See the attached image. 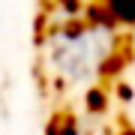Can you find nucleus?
<instances>
[{
    "label": "nucleus",
    "instance_id": "nucleus-1",
    "mask_svg": "<svg viewBox=\"0 0 135 135\" xmlns=\"http://www.w3.org/2000/svg\"><path fill=\"white\" fill-rule=\"evenodd\" d=\"M117 24H135V0H102Z\"/></svg>",
    "mask_w": 135,
    "mask_h": 135
},
{
    "label": "nucleus",
    "instance_id": "nucleus-2",
    "mask_svg": "<svg viewBox=\"0 0 135 135\" xmlns=\"http://www.w3.org/2000/svg\"><path fill=\"white\" fill-rule=\"evenodd\" d=\"M48 135H78V126L69 114H57L48 123Z\"/></svg>",
    "mask_w": 135,
    "mask_h": 135
},
{
    "label": "nucleus",
    "instance_id": "nucleus-3",
    "mask_svg": "<svg viewBox=\"0 0 135 135\" xmlns=\"http://www.w3.org/2000/svg\"><path fill=\"white\" fill-rule=\"evenodd\" d=\"M108 105V93L99 90V87H93V90H87V111H105Z\"/></svg>",
    "mask_w": 135,
    "mask_h": 135
},
{
    "label": "nucleus",
    "instance_id": "nucleus-4",
    "mask_svg": "<svg viewBox=\"0 0 135 135\" xmlns=\"http://www.w3.org/2000/svg\"><path fill=\"white\" fill-rule=\"evenodd\" d=\"M120 135H135V129H123V132H120Z\"/></svg>",
    "mask_w": 135,
    "mask_h": 135
}]
</instances>
